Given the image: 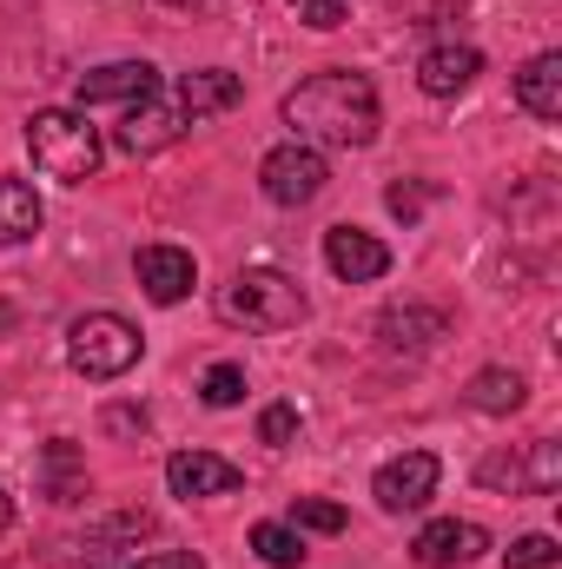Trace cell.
<instances>
[{
  "instance_id": "cell-1",
  "label": "cell",
  "mask_w": 562,
  "mask_h": 569,
  "mask_svg": "<svg viewBox=\"0 0 562 569\" xmlns=\"http://www.w3.org/2000/svg\"><path fill=\"white\" fill-rule=\"evenodd\" d=\"M284 127L298 146H371L378 140V87L351 67L338 73H311L284 93Z\"/></svg>"
},
{
  "instance_id": "cell-2",
  "label": "cell",
  "mask_w": 562,
  "mask_h": 569,
  "mask_svg": "<svg viewBox=\"0 0 562 569\" xmlns=\"http://www.w3.org/2000/svg\"><path fill=\"white\" fill-rule=\"evenodd\" d=\"M27 152H33V166H40L47 179H60V186H87V179L100 172V159H107L100 133L87 127V113H67V107H40V113L27 120Z\"/></svg>"
},
{
  "instance_id": "cell-3",
  "label": "cell",
  "mask_w": 562,
  "mask_h": 569,
  "mask_svg": "<svg viewBox=\"0 0 562 569\" xmlns=\"http://www.w3.org/2000/svg\"><path fill=\"white\" fill-rule=\"evenodd\" d=\"M311 305H304V291L298 279H284V272H239L232 284H219V318L225 325H245V331H291L298 318H304Z\"/></svg>"
},
{
  "instance_id": "cell-4",
  "label": "cell",
  "mask_w": 562,
  "mask_h": 569,
  "mask_svg": "<svg viewBox=\"0 0 562 569\" xmlns=\"http://www.w3.org/2000/svg\"><path fill=\"white\" fill-rule=\"evenodd\" d=\"M145 338L120 318V311H87L73 331H67V365L80 371V378H93V385H113V378H127L133 365H140Z\"/></svg>"
},
{
  "instance_id": "cell-5",
  "label": "cell",
  "mask_w": 562,
  "mask_h": 569,
  "mask_svg": "<svg viewBox=\"0 0 562 569\" xmlns=\"http://www.w3.org/2000/svg\"><path fill=\"white\" fill-rule=\"evenodd\" d=\"M476 483L496 497H556L562 483V443L556 437H530L516 450H490L476 463Z\"/></svg>"
},
{
  "instance_id": "cell-6",
  "label": "cell",
  "mask_w": 562,
  "mask_h": 569,
  "mask_svg": "<svg viewBox=\"0 0 562 569\" xmlns=\"http://www.w3.org/2000/svg\"><path fill=\"white\" fill-rule=\"evenodd\" d=\"M324 179H331L324 152L318 146H298V140L279 146V152H265V166H259V186H265L272 206H311L324 192Z\"/></svg>"
},
{
  "instance_id": "cell-7",
  "label": "cell",
  "mask_w": 562,
  "mask_h": 569,
  "mask_svg": "<svg viewBox=\"0 0 562 569\" xmlns=\"http://www.w3.org/2000/svg\"><path fill=\"white\" fill-rule=\"evenodd\" d=\"M436 477H443V463H436L430 450H404V457H391V463L378 470L371 497H378L391 517H404V510H423V503L436 497Z\"/></svg>"
},
{
  "instance_id": "cell-8",
  "label": "cell",
  "mask_w": 562,
  "mask_h": 569,
  "mask_svg": "<svg viewBox=\"0 0 562 569\" xmlns=\"http://www.w3.org/2000/svg\"><path fill=\"white\" fill-rule=\"evenodd\" d=\"M324 266L344 284H371V279L391 272V246L371 239V232H358V226H331L324 232Z\"/></svg>"
},
{
  "instance_id": "cell-9",
  "label": "cell",
  "mask_w": 562,
  "mask_h": 569,
  "mask_svg": "<svg viewBox=\"0 0 562 569\" xmlns=\"http://www.w3.org/2000/svg\"><path fill=\"white\" fill-rule=\"evenodd\" d=\"M185 127H192V120H185V107H179V100H140V107L120 120L113 146H120V152H133V159H145V152L172 146Z\"/></svg>"
},
{
  "instance_id": "cell-10",
  "label": "cell",
  "mask_w": 562,
  "mask_h": 569,
  "mask_svg": "<svg viewBox=\"0 0 562 569\" xmlns=\"http://www.w3.org/2000/svg\"><path fill=\"white\" fill-rule=\"evenodd\" d=\"M165 483H172V497H232L245 483V470L212 450H179V457H165Z\"/></svg>"
},
{
  "instance_id": "cell-11",
  "label": "cell",
  "mask_w": 562,
  "mask_h": 569,
  "mask_svg": "<svg viewBox=\"0 0 562 569\" xmlns=\"http://www.w3.org/2000/svg\"><path fill=\"white\" fill-rule=\"evenodd\" d=\"M159 93V67H145V60H113V67H93V73H80V87H73V100L80 107H107V100H152Z\"/></svg>"
},
{
  "instance_id": "cell-12",
  "label": "cell",
  "mask_w": 562,
  "mask_h": 569,
  "mask_svg": "<svg viewBox=\"0 0 562 569\" xmlns=\"http://www.w3.org/2000/svg\"><path fill=\"white\" fill-rule=\"evenodd\" d=\"M133 272H140V291L152 298V305H179V298L199 284V259L179 252V246H140Z\"/></svg>"
},
{
  "instance_id": "cell-13",
  "label": "cell",
  "mask_w": 562,
  "mask_h": 569,
  "mask_svg": "<svg viewBox=\"0 0 562 569\" xmlns=\"http://www.w3.org/2000/svg\"><path fill=\"white\" fill-rule=\"evenodd\" d=\"M483 550H490V537H483L476 523H456V517L423 523L418 543H411V557H418L423 569H463V563H476Z\"/></svg>"
},
{
  "instance_id": "cell-14",
  "label": "cell",
  "mask_w": 562,
  "mask_h": 569,
  "mask_svg": "<svg viewBox=\"0 0 562 569\" xmlns=\"http://www.w3.org/2000/svg\"><path fill=\"white\" fill-rule=\"evenodd\" d=\"M476 73H483V53L476 47H430L418 60V87L430 100H456Z\"/></svg>"
},
{
  "instance_id": "cell-15",
  "label": "cell",
  "mask_w": 562,
  "mask_h": 569,
  "mask_svg": "<svg viewBox=\"0 0 562 569\" xmlns=\"http://www.w3.org/2000/svg\"><path fill=\"white\" fill-rule=\"evenodd\" d=\"M443 331H450V318H443V311H430V305H391V311L378 318L384 351H430Z\"/></svg>"
},
{
  "instance_id": "cell-16",
  "label": "cell",
  "mask_w": 562,
  "mask_h": 569,
  "mask_svg": "<svg viewBox=\"0 0 562 569\" xmlns=\"http://www.w3.org/2000/svg\"><path fill=\"white\" fill-rule=\"evenodd\" d=\"M239 100H245V80L225 73V67H199V73L179 80V107H185V120H199V113H225V107H239Z\"/></svg>"
},
{
  "instance_id": "cell-17",
  "label": "cell",
  "mask_w": 562,
  "mask_h": 569,
  "mask_svg": "<svg viewBox=\"0 0 562 569\" xmlns=\"http://www.w3.org/2000/svg\"><path fill=\"white\" fill-rule=\"evenodd\" d=\"M516 107L536 120H562V53H536L516 73Z\"/></svg>"
},
{
  "instance_id": "cell-18",
  "label": "cell",
  "mask_w": 562,
  "mask_h": 569,
  "mask_svg": "<svg viewBox=\"0 0 562 569\" xmlns=\"http://www.w3.org/2000/svg\"><path fill=\"white\" fill-rule=\"evenodd\" d=\"M40 490H47L53 503H80V497H87V457H80V443L53 437V443L40 450Z\"/></svg>"
},
{
  "instance_id": "cell-19",
  "label": "cell",
  "mask_w": 562,
  "mask_h": 569,
  "mask_svg": "<svg viewBox=\"0 0 562 569\" xmlns=\"http://www.w3.org/2000/svg\"><path fill=\"white\" fill-rule=\"evenodd\" d=\"M470 411H483V418H510V411H523V398H530V385L516 378V371H503V365H490V371H476L470 378Z\"/></svg>"
},
{
  "instance_id": "cell-20",
  "label": "cell",
  "mask_w": 562,
  "mask_h": 569,
  "mask_svg": "<svg viewBox=\"0 0 562 569\" xmlns=\"http://www.w3.org/2000/svg\"><path fill=\"white\" fill-rule=\"evenodd\" d=\"M40 232V199L27 179H0V246H20Z\"/></svg>"
},
{
  "instance_id": "cell-21",
  "label": "cell",
  "mask_w": 562,
  "mask_h": 569,
  "mask_svg": "<svg viewBox=\"0 0 562 569\" xmlns=\"http://www.w3.org/2000/svg\"><path fill=\"white\" fill-rule=\"evenodd\" d=\"M152 530H159V523H152L145 510H127V517H107V523H93L80 550H87V557H107L113 543H140V537H152Z\"/></svg>"
},
{
  "instance_id": "cell-22",
  "label": "cell",
  "mask_w": 562,
  "mask_h": 569,
  "mask_svg": "<svg viewBox=\"0 0 562 569\" xmlns=\"http://www.w3.org/2000/svg\"><path fill=\"white\" fill-rule=\"evenodd\" d=\"M252 550H259L272 569H298L304 563V543H298L291 523H252Z\"/></svg>"
},
{
  "instance_id": "cell-23",
  "label": "cell",
  "mask_w": 562,
  "mask_h": 569,
  "mask_svg": "<svg viewBox=\"0 0 562 569\" xmlns=\"http://www.w3.org/2000/svg\"><path fill=\"white\" fill-rule=\"evenodd\" d=\"M351 517L344 503H324V497H291V530H318V537H338Z\"/></svg>"
},
{
  "instance_id": "cell-24",
  "label": "cell",
  "mask_w": 562,
  "mask_h": 569,
  "mask_svg": "<svg viewBox=\"0 0 562 569\" xmlns=\"http://www.w3.org/2000/svg\"><path fill=\"white\" fill-rule=\"evenodd\" d=\"M199 398H205L212 411H232V405L245 398V371H239V365H212L205 385H199Z\"/></svg>"
},
{
  "instance_id": "cell-25",
  "label": "cell",
  "mask_w": 562,
  "mask_h": 569,
  "mask_svg": "<svg viewBox=\"0 0 562 569\" xmlns=\"http://www.w3.org/2000/svg\"><path fill=\"white\" fill-rule=\"evenodd\" d=\"M556 563H562L556 537H516L510 557H503V569H556Z\"/></svg>"
},
{
  "instance_id": "cell-26",
  "label": "cell",
  "mask_w": 562,
  "mask_h": 569,
  "mask_svg": "<svg viewBox=\"0 0 562 569\" xmlns=\"http://www.w3.org/2000/svg\"><path fill=\"white\" fill-rule=\"evenodd\" d=\"M100 430H107V437H145L152 418H145L140 405H107V411H100Z\"/></svg>"
},
{
  "instance_id": "cell-27",
  "label": "cell",
  "mask_w": 562,
  "mask_h": 569,
  "mask_svg": "<svg viewBox=\"0 0 562 569\" xmlns=\"http://www.w3.org/2000/svg\"><path fill=\"white\" fill-rule=\"evenodd\" d=\"M291 437H298V411H291V405H272V411L259 418V443H272V450H284Z\"/></svg>"
},
{
  "instance_id": "cell-28",
  "label": "cell",
  "mask_w": 562,
  "mask_h": 569,
  "mask_svg": "<svg viewBox=\"0 0 562 569\" xmlns=\"http://www.w3.org/2000/svg\"><path fill=\"white\" fill-rule=\"evenodd\" d=\"M298 13H304V27H318V33H331V27H344V0H291Z\"/></svg>"
},
{
  "instance_id": "cell-29",
  "label": "cell",
  "mask_w": 562,
  "mask_h": 569,
  "mask_svg": "<svg viewBox=\"0 0 562 569\" xmlns=\"http://www.w3.org/2000/svg\"><path fill=\"white\" fill-rule=\"evenodd\" d=\"M423 199H430V186H404V179H398V186L384 192V206H391V212H398L404 226H411V219L423 212Z\"/></svg>"
},
{
  "instance_id": "cell-30",
  "label": "cell",
  "mask_w": 562,
  "mask_h": 569,
  "mask_svg": "<svg viewBox=\"0 0 562 569\" xmlns=\"http://www.w3.org/2000/svg\"><path fill=\"white\" fill-rule=\"evenodd\" d=\"M127 569H205V557H192V550H152V557H140V563Z\"/></svg>"
},
{
  "instance_id": "cell-31",
  "label": "cell",
  "mask_w": 562,
  "mask_h": 569,
  "mask_svg": "<svg viewBox=\"0 0 562 569\" xmlns=\"http://www.w3.org/2000/svg\"><path fill=\"white\" fill-rule=\"evenodd\" d=\"M7 523H13V497L0 490V530H7Z\"/></svg>"
},
{
  "instance_id": "cell-32",
  "label": "cell",
  "mask_w": 562,
  "mask_h": 569,
  "mask_svg": "<svg viewBox=\"0 0 562 569\" xmlns=\"http://www.w3.org/2000/svg\"><path fill=\"white\" fill-rule=\"evenodd\" d=\"M165 7H199V0H165Z\"/></svg>"
}]
</instances>
